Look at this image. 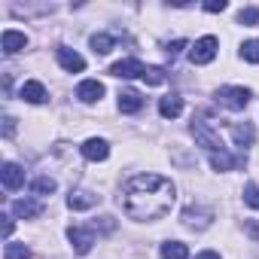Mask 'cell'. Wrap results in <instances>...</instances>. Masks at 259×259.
Returning <instances> with one entry per match:
<instances>
[{
	"instance_id": "11",
	"label": "cell",
	"mask_w": 259,
	"mask_h": 259,
	"mask_svg": "<svg viewBox=\"0 0 259 259\" xmlns=\"http://www.w3.org/2000/svg\"><path fill=\"white\" fill-rule=\"evenodd\" d=\"M0 46H4V52H7V55H16V52H22V49L28 46V37H25L22 31L7 28V31H4V37H0Z\"/></svg>"
},
{
	"instance_id": "19",
	"label": "cell",
	"mask_w": 259,
	"mask_h": 259,
	"mask_svg": "<svg viewBox=\"0 0 259 259\" xmlns=\"http://www.w3.org/2000/svg\"><path fill=\"white\" fill-rule=\"evenodd\" d=\"M244 159H232L226 150H220V153H210V168L213 171H232V168H238Z\"/></svg>"
},
{
	"instance_id": "12",
	"label": "cell",
	"mask_w": 259,
	"mask_h": 259,
	"mask_svg": "<svg viewBox=\"0 0 259 259\" xmlns=\"http://www.w3.org/2000/svg\"><path fill=\"white\" fill-rule=\"evenodd\" d=\"M13 213L19 220H34V217L43 213V204L34 201V198H19V201H13Z\"/></svg>"
},
{
	"instance_id": "9",
	"label": "cell",
	"mask_w": 259,
	"mask_h": 259,
	"mask_svg": "<svg viewBox=\"0 0 259 259\" xmlns=\"http://www.w3.org/2000/svg\"><path fill=\"white\" fill-rule=\"evenodd\" d=\"M101 201V195H95V192H89V189H70V195H67V207L70 210H89V207H95Z\"/></svg>"
},
{
	"instance_id": "15",
	"label": "cell",
	"mask_w": 259,
	"mask_h": 259,
	"mask_svg": "<svg viewBox=\"0 0 259 259\" xmlns=\"http://www.w3.org/2000/svg\"><path fill=\"white\" fill-rule=\"evenodd\" d=\"M232 138H235V147H241V150H247V147H253V141H256V128L250 125V122H238V125H232Z\"/></svg>"
},
{
	"instance_id": "25",
	"label": "cell",
	"mask_w": 259,
	"mask_h": 259,
	"mask_svg": "<svg viewBox=\"0 0 259 259\" xmlns=\"http://www.w3.org/2000/svg\"><path fill=\"white\" fill-rule=\"evenodd\" d=\"M31 189H34V195H52L55 192V180L52 177H37L31 183Z\"/></svg>"
},
{
	"instance_id": "31",
	"label": "cell",
	"mask_w": 259,
	"mask_h": 259,
	"mask_svg": "<svg viewBox=\"0 0 259 259\" xmlns=\"http://www.w3.org/2000/svg\"><path fill=\"white\" fill-rule=\"evenodd\" d=\"M0 220H4V238H10V235H13V217H7V213H4Z\"/></svg>"
},
{
	"instance_id": "2",
	"label": "cell",
	"mask_w": 259,
	"mask_h": 259,
	"mask_svg": "<svg viewBox=\"0 0 259 259\" xmlns=\"http://www.w3.org/2000/svg\"><path fill=\"white\" fill-rule=\"evenodd\" d=\"M217 101L223 107H229V110H244L250 104V89H244V85H223L217 92Z\"/></svg>"
},
{
	"instance_id": "20",
	"label": "cell",
	"mask_w": 259,
	"mask_h": 259,
	"mask_svg": "<svg viewBox=\"0 0 259 259\" xmlns=\"http://www.w3.org/2000/svg\"><path fill=\"white\" fill-rule=\"evenodd\" d=\"M113 46H116V34L101 31V34L92 37V49H95V55H107V52H113Z\"/></svg>"
},
{
	"instance_id": "23",
	"label": "cell",
	"mask_w": 259,
	"mask_h": 259,
	"mask_svg": "<svg viewBox=\"0 0 259 259\" xmlns=\"http://www.w3.org/2000/svg\"><path fill=\"white\" fill-rule=\"evenodd\" d=\"M238 25H244V28H256V25H259V7H247V10H241V13H238Z\"/></svg>"
},
{
	"instance_id": "5",
	"label": "cell",
	"mask_w": 259,
	"mask_h": 259,
	"mask_svg": "<svg viewBox=\"0 0 259 259\" xmlns=\"http://www.w3.org/2000/svg\"><path fill=\"white\" fill-rule=\"evenodd\" d=\"M67 241L73 244V253L85 256L92 250V244H95V232L92 229H82V226H70L67 229Z\"/></svg>"
},
{
	"instance_id": "32",
	"label": "cell",
	"mask_w": 259,
	"mask_h": 259,
	"mask_svg": "<svg viewBox=\"0 0 259 259\" xmlns=\"http://www.w3.org/2000/svg\"><path fill=\"white\" fill-rule=\"evenodd\" d=\"M195 259H223V256H220V253H213V250H201Z\"/></svg>"
},
{
	"instance_id": "1",
	"label": "cell",
	"mask_w": 259,
	"mask_h": 259,
	"mask_svg": "<svg viewBox=\"0 0 259 259\" xmlns=\"http://www.w3.org/2000/svg\"><path fill=\"white\" fill-rule=\"evenodd\" d=\"M174 198H177V189L168 177H162V174H135L125 183L122 207L138 223H153V220H162L174 207Z\"/></svg>"
},
{
	"instance_id": "13",
	"label": "cell",
	"mask_w": 259,
	"mask_h": 259,
	"mask_svg": "<svg viewBox=\"0 0 259 259\" xmlns=\"http://www.w3.org/2000/svg\"><path fill=\"white\" fill-rule=\"evenodd\" d=\"M0 180H4V186L13 192V189H19V186L25 183V171H22L16 162H7V165H4V171H0Z\"/></svg>"
},
{
	"instance_id": "18",
	"label": "cell",
	"mask_w": 259,
	"mask_h": 259,
	"mask_svg": "<svg viewBox=\"0 0 259 259\" xmlns=\"http://www.w3.org/2000/svg\"><path fill=\"white\" fill-rule=\"evenodd\" d=\"M159 113H162L165 119H177V116L183 113V98H180V95H165V98L159 101Z\"/></svg>"
},
{
	"instance_id": "4",
	"label": "cell",
	"mask_w": 259,
	"mask_h": 259,
	"mask_svg": "<svg viewBox=\"0 0 259 259\" xmlns=\"http://www.w3.org/2000/svg\"><path fill=\"white\" fill-rule=\"evenodd\" d=\"M192 135H195V141H198L207 153H220V150H226L223 141L210 132V125H207L204 119H192Z\"/></svg>"
},
{
	"instance_id": "14",
	"label": "cell",
	"mask_w": 259,
	"mask_h": 259,
	"mask_svg": "<svg viewBox=\"0 0 259 259\" xmlns=\"http://www.w3.org/2000/svg\"><path fill=\"white\" fill-rule=\"evenodd\" d=\"M141 107H144V98H141L138 89H122L119 92V110L122 113H138Z\"/></svg>"
},
{
	"instance_id": "3",
	"label": "cell",
	"mask_w": 259,
	"mask_h": 259,
	"mask_svg": "<svg viewBox=\"0 0 259 259\" xmlns=\"http://www.w3.org/2000/svg\"><path fill=\"white\" fill-rule=\"evenodd\" d=\"M217 49H220V40H217V37H201V40L192 43L189 61H192V64H210V61L217 58Z\"/></svg>"
},
{
	"instance_id": "21",
	"label": "cell",
	"mask_w": 259,
	"mask_h": 259,
	"mask_svg": "<svg viewBox=\"0 0 259 259\" xmlns=\"http://www.w3.org/2000/svg\"><path fill=\"white\" fill-rule=\"evenodd\" d=\"M159 253H162V259H189V250L180 241H165Z\"/></svg>"
},
{
	"instance_id": "8",
	"label": "cell",
	"mask_w": 259,
	"mask_h": 259,
	"mask_svg": "<svg viewBox=\"0 0 259 259\" xmlns=\"http://www.w3.org/2000/svg\"><path fill=\"white\" fill-rule=\"evenodd\" d=\"M79 153H82V159H89V162H104V159L110 156V144L101 141V138H89V141L79 147Z\"/></svg>"
},
{
	"instance_id": "10",
	"label": "cell",
	"mask_w": 259,
	"mask_h": 259,
	"mask_svg": "<svg viewBox=\"0 0 259 259\" xmlns=\"http://www.w3.org/2000/svg\"><path fill=\"white\" fill-rule=\"evenodd\" d=\"M76 98H79L82 104L101 101V98H104V82H98V79H82V82L76 85Z\"/></svg>"
},
{
	"instance_id": "30",
	"label": "cell",
	"mask_w": 259,
	"mask_h": 259,
	"mask_svg": "<svg viewBox=\"0 0 259 259\" xmlns=\"http://www.w3.org/2000/svg\"><path fill=\"white\" fill-rule=\"evenodd\" d=\"M13 135H16V119L7 116V119H4V138H13Z\"/></svg>"
},
{
	"instance_id": "16",
	"label": "cell",
	"mask_w": 259,
	"mask_h": 259,
	"mask_svg": "<svg viewBox=\"0 0 259 259\" xmlns=\"http://www.w3.org/2000/svg\"><path fill=\"white\" fill-rule=\"evenodd\" d=\"M183 226H189V229H207V226H210V210L186 207V210H183Z\"/></svg>"
},
{
	"instance_id": "29",
	"label": "cell",
	"mask_w": 259,
	"mask_h": 259,
	"mask_svg": "<svg viewBox=\"0 0 259 259\" xmlns=\"http://www.w3.org/2000/svg\"><path fill=\"white\" fill-rule=\"evenodd\" d=\"M244 232H247L250 238H259V220H247V223H244Z\"/></svg>"
},
{
	"instance_id": "24",
	"label": "cell",
	"mask_w": 259,
	"mask_h": 259,
	"mask_svg": "<svg viewBox=\"0 0 259 259\" xmlns=\"http://www.w3.org/2000/svg\"><path fill=\"white\" fill-rule=\"evenodd\" d=\"M241 58L250 64H259V40H244L241 46Z\"/></svg>"
},
{
	"instance_id": "26",
	"label": "cell",
	"mask_w": 259,
	"mask_h": 259,
	"mask_svg": "<svg viewBox=\"0 0 259 259\" xmlns=\"http://www.w3.org/2000/svg\"><path fill=\"white\" fill-rule=\"evenodd\" d=\"M244 201H247L250 207H259V186H256V183H247V186H244Z\"/></svg>"
},
{
	"instance_id": "28",
	"label": "cell",
	"mask_w": 259,
	"mask_h": 259,
	"mask_svg": "<svg viewBox=\"0 0 259 259\" xmlns=\"http://www.w3.org/2000/svg\"><path fill=\"white\" fill-rule=\"evenodd\" d=\"M226 7H229L226 0H207V4H204V10H207V13H223Z\"/></svg>"
},
{
	"instance_id": "22",
	"label": "cell",
	"mask_w": 259,
	"mask_h": 259,
	"mask_svg": "<svg viewBox=\"0 0 259 259\" xmlns=\"http://www.w3.org/2000/svg\"><path fill=\"white\" fill-rule=\"evenodd\" d=\"M4 259H31V250H28V244H16V241H10L7 250H4Z\"/></svg>"
},
{
	"instance_id": "17",
	"label": "cell",
	"mask_w": 259,
	"mask_h": 259,
	"mask_svg": "<svg viewBox=\"0 0 259 259\" xmlns=\"http://www.w3.org/2000/svg\"><path fill=\"white\" fill-rule=\"evenodd\" d=\"M49 95H46V85L43 82H37V79H28L25 85H22V101H28V104H43Z\"/></svg>"
},
{
	"instance_id": "27",
	"label": "cell",
	"mask_w": 259,
	"mask_h": 259,
	"mask_svg": "<svg viewBox=\"0 0 259 259\" xmlns=\"http://www.w3.org/2000/svg\"><path fill=\"white\" fill-rule=\"evenodd\" d=\"M183 49H186V40H174V43H168V46H165L168 58H177V55H180Z\"/></svg>"
},
{
	"instance_id": "6",
	"label": "cell",
	"mask_w": 259,
	"mask_h": 259,
	"mask_svg": "<svg viewBox=\"0 0 259 259\" xmlns=\"http://www.w3.org/2000/svg\"><path fill=\"white\" fill-rule=\"evenodd\" d=\"M55 58H58V64H61L67 73H79V70H85V58H82L79 52L67 49V46H58V49H55Z\"/></svg>"
},
{
	"instance_id": "7",
	"label": "cell",
	"mask_w": 259,
	"mask_h": 259,
	"mask_svg": "<svg viewBox=\"0 0 259 259\" xmlns=\"http://www.w3.org/2000/svg\"><path fill=\"white\" fill-rule=\"evenodd\" d=\"M144 70H147V64H141L138 58H122V61H116L113 67H110V73L113 76H122V79H132V76H144Z\"/></svg>"
}]
</instances>
